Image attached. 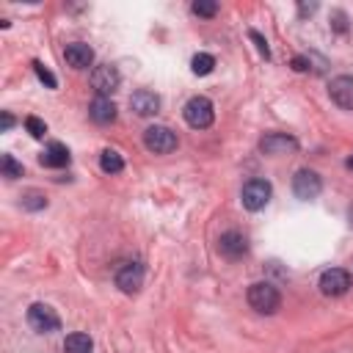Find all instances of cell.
<instances>
[{
  "label": "cell",
  "instance_id": "1",
  "mask_svg": "<svg viewBox=\"0 0 353 353\" xmlns=\"http://www.w3.org/2000/svg\"><path fill=\"white\" fill-rule=\"evenodd\" d=\"M245 298H248V306H251L254 312H259V314H273V312L281 306V295H279V290H276L270 281H256V284H251L248 292H245Z\"/></svg>",
  "mask_w": 353,
  "mask_h": 353
},
{
  "label": "cell",
  "instance_id": "2",
  "mask_svg": "<svg viewBox=\"0 0 353 353\" xmlns=\"http://www.w3.org/2000/svg\"><path fill=\"white\" fill-rule=\"evenodd\" d=\"M182 119L193 127V130H204L212 124L215 119V110H212V102L207 97H190L182 108Z\"/></svg>",
  "mask_w": 353,
  "mask_h": 353
},
{
  "label": "cell",
  "instance_id": "3",
  "mask_svg": "<svg viewBox=\"0 0 353 353\" xmlns=\"http://www.w3.org/2000/svg\"><path fill=\"white\" fill-rule=\"evenodd\" d=\"M143 146L154 154H168L176 149V135L163 124H152L143 130Z\"/></svg>",
  "mask_w": 353,
  "mask_h": 353
},
{
  "label": "cell",
  "instance_id": "4",
  "mask_svg": "<svg viewBox=\"0 0 353 353\" xmlns=\"http://www.w3.org/2000/svg\"><path fill=\"white\" fill-rule=\"evenodd\" d=\"M270 196H273V188H270V182H268V179H251V182H245V185H243L240 201H243V207H245V210L256 212V210H262V207L270 201Z\"/></svg>",
  "mask_w": 353,
  "mask_h": 353
},
{
  "label": "cell",
  "instance_id": "5",
  "mask_svg": "<svg viewBox=\"0 0 353 353\" xmlns=\"http://www.w3.org/2000/svg\"><path fill=\"white\" fill-rule=\"evenodd\" d=\"M320 190H323V179H320L317 171H312V168H301V171H295V176H292V193H295L301 201H312V199H317Z\"/></svg>",
  "mask_w": 353,
  "mask_h": 353
},
{
  "label": "cell",
  "instance_id": "6",
  "mask_svg": "<svg viewBox=\"0 0 353 353\" xmlns=\"http://www.w3.org/2000/svg\"><path fill=\"white\" fill-rule=\"evenodd\" d=\"M28 323H30V328L39 331V334H50V331H58V328H61V317H58L55 309L47 306V303H30V309H28Z\"/></svg>",
  "mask_w": 353,
  "mask_h": 353
},
{
  "label": "cell",
  "instance_id": "7",
  "mask_svg": "<svg viewBox=\"0 0 353 353\" xmlns=\"http://www.w3.org/2000/svg\"><path fill=\"white\" fill-rule=\"evenodd\" d=\"M116 287L127 295L138 292L143 287V265L141 262H121L116 270Z\"/></svg>",
  "mask_w": 353,
  "mask_h": 353
},
{
  "label": "cell",
  "instance_id": "8",
  "mask_svg": "<svg viewBox=\"0 0 353 353\" xmlns=\"http://www.w3.org/2000/svg\"><path fill=\"white\" fill-rule=\"evenodd\" d=\"M119 83H121V77H119V69H116V66H110V63L94 66V72H91V85H94V91H97L99 97H110V94L119 88Z\"/></svg>",
  "mask_w": 353,
  "mask_h": 353
},
{
  "label": "cell",
  "instance_id": "9",
  "mask_svg": "<svg viewBox=\"0 0 353 353\" xmlns=\"http://www.w3.org/2000/svg\"><path fill=\"white\" fill-rule=\"evenodd\" d=\"M347 287H350V273H347V270H342V268H328V270L320 273V292H323V295L336 298V295H345Z\"/></svg>",
  "mask_w": 353,
  "mask_h": 353
},
{
  "label": "cell",
  "instance_id": "10",
  "mask_svg": "<svg viewBox=\"0 0 353 353\" xmlns=\"http://www.w3.org/2000/svg\"><path fill=\"white\" fill-rule=\"evenodd\" d=\"M328 97L334 105H339L342 110H353V77L350 74H339L328 83Z\"/></svg>",
  "mask_w": 353,
  "mask_h": 353
},
{
  "label": "cell",
  "instance_id": "11",
  "mask_svg": "<svg viewBox=\"0 0 353 353\" xmlns=\"http://www.w3.org/2000/svg\"><path fill=\"white\" fill-rule=\"evenodd\" d=\"M259 149L265 154H290V152L298 149V141L292 135H287V132H270V135H265L259 141Z\"/></svg>",
  "mask_w": 353,
  "mask_h": 353
},
{
  "label": "cell",
  "instance_id": "12",
  "mask_svg": "<svg viewBox=\"0 0 353 353\" xmlns=\"http://www.w3.org/2000/svg\"><path fill=\"white\" fill-rule=\"evenodd\" d=\"M218 251H221L223 259H232L234 262V259H240L248 251V243H245V237L240 232H223L218 237Z\"/></svg>",
  "mask_w": 353,
  "mask_h": 353
},
{
  "label": "cell",
  "instance_id": "13",
  "mask_svg": "<svg viewBox=\"0 0 353 353\" xmlns=\"http://www.w3.org/2000/svg\"><path fill=\"white\" fill-rule=\"evenodd\" d=\"M63 58L72 69H88L94 63V50L83 41H72V44L63 47Z\"/></svg>",
  "mask_w": 353,
  "mask_h": 353
},
{
  "label": "cell",
  "instance_id": "14",
  "mask_svg": "<svg viewBox=\"0 0 353 353\" xmlns=\"http://www.w3.org/2000/svg\"><path fill=\"white\" fill-rule=\"evenodd\" d=\"M130 108H132L138 116H154V113L160 110V97H157L154 91L141 88V91H135V94L130 97Z\"/></svg>",
  "mask_w": 353,
  "mask_h": 353
},
{
  "label": "cell",
  "instance_id": "15",
  "mask_svg": "<svg viewBox=\"0 0 353 353\" xmlns=\"http://www.w3.org/2000/svg\"><path fill=\"white\" fill-rule=\"evenodd\" d=\"M88 116H91V121H97V124H113V121H116V105L110 102V97H97V99L88 105Z\"/></svg>",
  "mask_w": 353,
  "mask_h": 353
},
{
  "label": "cell",
  "instance_id": "16",
  "mask_svg": "<svg viewBox=\"0 0 353 353\" xmlns=\"http://www.w3.org/2000/svg\"><path fill=\"white\" fill-rule=\"evenodd\" d=\"M39 163L47 165V168H63V165H69V149H66L63 143L52 141V143L39 154Z\"/></svg>",
  "mask_w": 353,
  "mask_h": 353
},
{
  "label": "cell",
  "instance_id": "17",
  "mask_svg": "<svg viewBox=\"0 0 353 353\" xmlns=\"http://www.w3.org/2000/svg\"><path fill=\"white\" fill-rule=\"evenodd\" d=\"M63 350H66V353H91V350H94V342H91V336H88V334L74 331V334H69V336H66Z\"/></svg>",
  "mask_w": 353,
  "mask_h": 353
},
{
  "label": "cell",
  "instance_id": "18",
  "mask_svg": "<svg viewBox=\"0 0 353 353\" xmlns=\"http://www.w3.org/2000/svg\"><path fill=\"white\" fill-rule=\"evenodd\" d=\"M99 168H102L105 174H119V171L124 168V160H121V154H119L116 149H102V154H99Z\"/></svg>",
  "mask_w": 353,
  "mask_h": 353
},
{
  "label": "cell",
  "instance_id": "19",
  "mask_svg": "<svg viewBox=\"0 0 353 353\" xmlns=\"http://www.w3.org/2000/svg\"><path fill=\"white\" fill-rule=\"evenodd\" d=\"M190 69H193V74H210L215 69V58L210 52H196L190 61Z\"/></svg>",
  "mask_w": 353,
  "mask_h": 353
},
{
  "label": "cell",
  "instance_id": "20",
  "mask_svg": "<svg viewBox=\"0 0 353 353\" xmlns=\"http://www.w3.org/2000/svg\"><path fill=\"white\" fill-rule=\"evenodd\" d=\"M0 168H3V176H8V179L22 176V163H17L11 154H3L0 157Z\"/></svg>",
  "mask_w": 353,
  "mask_h": 353
},
{
  "label": "cell",
  "instance_id": "21",
  "mask_svg": "<svg viewBox=\"0 0 353 353\" xmlns=\"http://www.w3.org/2000/svg\"><path fill=\"white\" fill-rule=\"evenodd\" d=\"M190 8H193L196 17H207V19L218 14V3H215V0H196Z\"/></svg>",
  "mask_w": 353,
  "mask_h": 353
},
{
  "label": "cell",
  "instance_id": "22",
  "mask_svg": "<svg viewBox=\"0 0 353 353\" xmlns=\"http://www.w3.org/2000/svg\"><path fill=\"white\" fill-rule=\"evenodd\" d=\"M33 69H36V74H39V80L41 83H47V88H55L58 85V80H55V74L41 63V61H33Z\"/></svg>",
  "mask_w": 353,
  "mask_h": 353
},
{
  "label": "cell",
  "instance_id": "23",
  "mask_svg": "<svg viewBox=\"0 0 353 353\" xmlns=\"http://www.w3.org/2000/svg\"><path fill=\"white\" fill-rule=\"evenodd\" d=\"M25 127H28V132H30L33 138H44V132H47V124H44L41 119H36V116H28V119H25Z\"/></svg>",
  "mask_w": 353,
  "mask_h": 353
},
{
  "label": "cell",
  "instance_id": "24",
  "mask_svg": "<svg viewBox=\"0 0 353 353\" xmlns=\"http://www.w3.org/2000/svg\"><path fill=\"white\" fill-rule=\"evenodd\" d=\"M22 207H25V210H41V207H47V199L33 190V193H28V196L22 199Z\"/></svg>",
  "mask_w": 353,
  "mask_h": 353
},
{
  "label": "cell",
  "instance_id": "25",
  "mask_svg": "<svg viewBox=\"0 0 353 353\" xmlns=\"http://www.w3.org/2000/svg\"><path fill=\"white\" fill-rule=\"evenodd\" d=\"M248 36H251V41H254V44H256V50H259V52H262V55H265V58H268V55H270V50H268V41H265V39H262V36H259V33H256V30H251V33H248Z\"/></svg>",
  "mask_w": 353,
  "mask_h": 353
},
{
  "label": "cell",
  "instance_id": "26",
  "mask_svg": "<svg viewBox=\"0 0 353 353\" xmlns=\"http://www.w3.org/2000/svg\"><path fill=\"white\" fill-rule=\"evenodd\" d=\"M292 69H295V72H306V69H309V58L295 55V58H292Z\"/></svg>",
  "mask_w": 353,
  "mask_h": 353
},
{
  "label": "cell",
  "instance_id": "27",
  "mask_svg": "<svg viewBox=\"0 0 353 353\" xmlns=\"http://www.w3.org/2000/svg\"><path fill=\"white\" fill-rule=\"evenodd\" d=\"M11 127H14V116L11 113H3V132L11 130Z\"/></svg>",
  "mask_w": 353,
  "mask_h": 353
},
{
  "label": "cell",
  "instance_id": "28",
  "mask_svg": "<svg viewBox=\"0 0 353 353\" xmlns=\"http://www.w3.org/2000/svg\"><path fill=\"white\" fill-rule=\"evenodd\" d=\"M298 8H301V14H312V11L317 8V3H309V6H306V3H301Z\"/></svg>",
  "mask_w": 353,
  "mask_h": 353
},
{
  "label": "cell",
  "instance_id": "29",
  "mask_svg": "<svg viewBox=\"0 0 353 353\" xmlns=\"http://www.w3.org/2000/svg\"><path fill=\"white\" fill-rule=\"evenodd\" d=\"M347 168H353V157H347Z\"/></svg>",
  "mask_w": 353,
  "mask_h": 353
},
{
  "label": "cell",
  "instance_id": "30",
  "mask_svg": "<svg viewBox=\"0 0 353 353\" xmlns=\"http://www.w3.org/2000/svg\"><path fill=\"white\" fill-rule=\"evenodd\" d=\"M350 215H353V212H350Z\"/></svg>",
  "mask_w": 353,
  "mask_h": 353
}]
</instances>
